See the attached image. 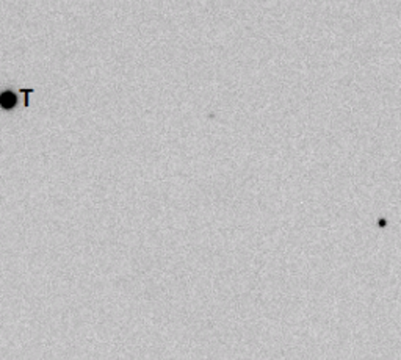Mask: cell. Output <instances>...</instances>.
I'll return each instance as SVG.
<instances>
[{
	"label": "cell",
	"mask_w": 401,
	"mask_h": 360,
	"mask_svg": "<svg viewBox=\"0 0 401 360\" xmlns=\"http://www.w3.org/2000/svg\"><path fill=\"white\" fill-rule=\"evenodd\" d=\"M16 105H18V96L13 91L5 90L0 92V107L5 110H13Z\"/></svg>",
	"instance_id": "cell-1"
}]
</instances>
